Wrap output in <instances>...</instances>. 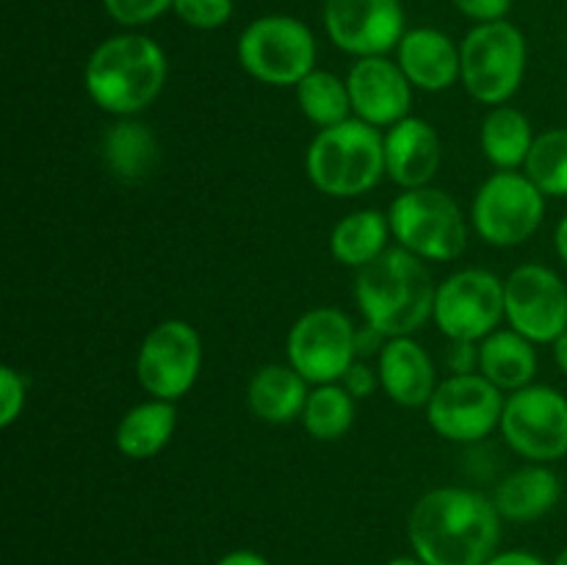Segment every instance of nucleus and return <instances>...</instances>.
I'll return each mask as SVG.
<instances>
[{"mask_svg":"<svg viewBox=\"0 0 567 565\" xmlns=\"http://www.w3.org/2000/svg\"><path fill=\"white\" fill-rule=\"evenodd\" d=\"M175 6V0H103L105 14L125 28L147 25Z\"/></svg>","mask_w":567,"mask_h":565,"instance_id":"obj_31","label":"nucleus"},{"mask_svg":"<svg viewBox=\"0 0 567 565\" xmlns=\"http://www.w3.org/2000/svg\"><path fill=\"white\" fill-rule=\"evenodd\" d=\"M203 369V338L186 319H164L144 336L136 355L138 386L153 399L177 402Z\"/></svg>","mask_w":567,"mask_h":565,"instance_id":"obj_12","label":"nucleus"},{"mask_svg":"<svg viewBox=\"0 0 567 565\" xmlns=\"http://www.w3.org/2000/svg\"><path fill=\"white\" fill-rule=\"evenodd\" d=\"M526 39L513 22H480L460 44V83L485 105H507L526 75Z\"/></svg>","mask_w":567,"mask_h":565,"instance_id":"obj_5","label":"nucleus"},{"mask_svg":"<svg viewBox=\"0 0 567 565\" xmlns=\"http://www.w3.org/2000/svg\"><path fill=\"white\" fill-rule=\"evenodd\" d=\"M546 216V194L526 172L498 170L474 194L471 222L482 242L493 247H518L529 242Z\"/></svg>","mask_w":567,"mask_h":565,"instance_id":"obj_8","label":"nucleus"},{"mask_svg":"<svg viewBox=\"0 0 567 565\" xmlns=\"http://www.w3.org/2000/svg\"><path fill=\"white\" fill-rule=\"evenodd\" d=\"M377 374L388 399L402 408H426L437 388L435 363L413 336L388 338L377 358Z\"/></svg>","mask_w":567,"mask_h":565,"instance_id":"obj_18","label":"nucleus"},{"mask_svg":"<svg viewBox=\"0 0 567 565\" xmlns=\"http://www.w3.org/2000/svg\"><path fill=\"white\" fill-rule=\"evenodd\" d=\"M358 399L341 386V382H324V386H316L310 391L308 404L302 410V427L310 432V438L321 443L338 441V438L347 435L354 424V408Z\"/></svg>","mask_w":567,"mask_h":565,"instance_id":"obj_27","label":"nucleus"},{"mask_svg":"<svg viewBox=\"0 0 567 565\" xmlns=\"http://www.w3.org/2000/svg\"><path fill=\"white\" fill-rule=\"evenodd\" d=\"M297 103L305 120L319 127L341 125L352 120V97H349L347 81L327 70H313L297 83Z\"/></svg>","mask_w":567,"mask_h":565,"instance_id":"obj_28","label":"nucleus"},{"mask_svg":"<svg viewBox=\"0 0 567 565\" xmlns=\"http://www.w3.org/2000/svg\"><path fill=\"white\" fill-rule=\"evenodd\" d=\"M216 565H271L264 554L249 552V548H236V552H227L225 557L216 559Z\"/></svg>","mask_w":567,"mask_h":565,"instance_id":"obj_37","label":"nucleus"},{"mask_svg":"<svg viewBox=\"0 0 567 565\" xmlns=\"http://www.w3.org/2000/svg\"><path fill=\"white\" fill-rule=\"evenodd\" d=\"M504 319L532 343H554L567 330V286L543 264H524L504 280Z\"/></svg>","mask_w":567,"mask_h":565,"instance_id":"obj_14","label":"nucleus"},{"mask_svg":"<svg viewBox=\"0 0 567 565\" xmlns=\"http://www.w3.org/2000/svg\"><path fill=\"white\" fill-rule=\"evenodd\" d=\"M305 172L330 197L347 199L371 192L385 177V136L358 116L321 127L305 155Z\"/></svg>","mask_w":567,"mask_h":565,"instance_id":"obj_4","label":"nucleus"},{"mask_svg":"<svg viewBox=\"0 0 567 565\" xmlns=\"http://www.w3.org/2000/svg\"><path fill=\"white\" fill-rule=\"evenodd\" d=\"M25 377L14 366H0V427H11L25 410Z\"/></svg>","mask_w":567,"mask_h":565,"instance_id":"obj_32","label":"nucleus"},{"mask_svg":"<svg viewBox=\"0 0 567 565\" xmlns=\"http://www.w3.org/2000/svg\"><path fill=\"white\" fill-rule=\"evenodd\" d=\"M432 321L449 341H485L504 321V280L487 269H460L435 291Z\"/></svg>","mask_w":567,"mask_h":565,"instance_id":"obj_10","label":"nucleus"},{"mask_svg":"<svg viewBox=\"0 0 567 565\" xmlns=\"http://www.w3.org/2000/svg\"><path fill=\"white\" fill-rule=\"evenodd\" d=\"M554 249H557L559 260L567 266V214L557 222V230H554Z\"/></svg>","mask_w":567,"mask_h":565,"instance_id":"obj_38","label":"nucleus"},{"mask_svg":"<svg viewBox=\"0 0 567 565\" xmlns=\"http://www.w3.org/2000/svg\"><path fill=\"white\" fill-rule=\"evenodd\" d=\"M100 155H103L105 170L116 181L138 183L158 166V138L150 131L147 122L136 120V116H122L116 125L103 133Z\"/></svg>","mask_w":567,"mask_h":565,"instance_id":"obj_22","label":"nucleus"},{"mask_svg":"<svg viewBox=\"0 0 567 565\" xmlns=\"http://www.w3.org/2000/svg\"><path fill=\"white\" fill-rule=\"evenodd\" d=\"M177 430V408L166 399H150L136 404L120 419L114 443L127 460H150L164 452Z\"/></svg>","mask_w":567,"mask_h":565,"instance_id":"obj_24","label":"nucleus"},{"mask_svg":"<svg viewBox=\"0 0 567 565\" xmlns=\"http://www.w3.org/2000/svg\"><path fill=\"white\" fill-rule=\"evenodd\" d=\"M563 499V482L548 463H529L498 482L493 493L498 515L515 524H529L551 513Z\"/></svg>","mask_w":567,"mask_h":565,"instance_id":"obj_20","label":"nucleus"},{"mask_svg":"<svg viewBox=\"0 0 567 565\" xmlns=\"http://www.w3.org/2000/svg\"><path fill=\"white\" fill-rule=\"evenodd\" d=\"M487 565H548V563L543 557H537V554L524 552V548H515V552L496 554Z\"/></svg>","mask_w":567,"mask_h":565,"instance_id":"obj_36","label":"nucleus"},{"mask_svg":"<svg viewBox=\"0 0 567 565\" xmlns=\"http://www.w3.org/2000/svg\"><path fill=\"white\" fill-rule=\"evenodd\" d=\"M502 388L493 386L487 377L449 374L437 382L435 393L426 402V421L441 438L452 443H476L498 430L504 413Z\"/></svg>","mask_w":567,"mask_h":565,"instance_id":"obj_13","label":"nucleus"},{"mask_svg":"<svg viewBox=\"0 0 567 565\" xmlns=\"http://www.w3.org/2000/svg\"><path fill=\"white\" fill-rule=\"evenodd\" d=\"M551 565H567V546L563 548V552H559L557 554V559H554V563Z\"/></svg>","mask_w":567,"mask_h":565,"instance_id":"obj_41","label":"nucleus"},{"mask_svg":"<svg viewBox=\"0 0 567 565\" xmlns=\"http://www.w3.org/2000/svg\"><path fill=\"white\" fill-rule=\"evenodd\" d=\"M554 360H557L559 371L567 377V330L554 341Z\"/></svg>","mask_w":567,"mask_h":565,"instance_id":"obj_39","label":"nucleus"},{"mask_svg":"<svg viewBox=\"0 0 567 565\" xmlns=\"http://www.w3.org/2000/svg\"><path fill=\"white\" fill-rule=\"evenodd\" d=\"M238 64L266 86H297L316 70V37L302 20L266 14L249 22L238 37Z\"/></svg>","mask_w":567,"mask_h":565,"instance_id":"obj_7","label":"nucleus"},{"mask_svg":"<svg viewBox=\"0 0 567 565\" xmlns=\"http://www.w3.org/2000/svg\"><path fill=\"white\" fill-rule=\"evenodd\" d=\"M504 443L529 463H554L567 454V397L551 386L513 391L502 413Z\"/></svg>","mask_w":567,"mask_h":565,"instance_id":"obj_9","label":"nucleus"},{"mask_svg":"<svg viewBox=\"0 0 567 565\" xmlns=\"http://www.w3.org/2000/svg\"><path fill=\"white\" fill-rule=\"evenodd\" d=\"M391 219L377 208H360L343 216L330 233L332 258L349 269H363L371 260L388 253V238H391Z\"/></svg>","mask_w":567,"mask_h":565,"instance_id":"obj_25","label":"nucleus"},{"mask_svg":"<svg viewBox=\"0 0 567 565\" xmlns=\"http://www.w3.org/2000/svg\"><path fill=\"white\" fill-rule=\"evenodd\" d=\"M166 53L144 33H120L92 50L83 83L97 109L114 116H136L164 92Z\"/></svg>","mask_w":567,"mask_h":565,"instance_id":"obj_3","label":"nucleus"},{"mask_svg":"<svg viewBox=\"0 0 567 565\" xmlns=\"http://www.w3.org/2000/svg\"><path fill=\"white\" fill-rule=\"evenodd\" d=\"M288 363L310 382H341L358 360V327L343 310L313 308L293 321L286 341Z\"/></svg>","mask_w":567,"mask_h":565,"instance_id":"obj_11","label":"nucleus"},{"mask_svg":"<svg viewBox=\"0 0 567 565\" xmlns=\"http://www.w3.org/2000/svg\"><path fill=\"white\" fill-rule=\"evenodd\" d=\"M535 138L537 133L532 127L529 116L520 109H513V105H496L482 120V155L496 170H520L526 164V158H529V150L535 144Z\"/></svg>","mask_w":567,"mask_h":565,"instance_id":"obj_26","label":"nucleus"},{"mask_svg":"<svg viewBox=\"0 0 567 565\" xmlns=\"http://www.w3.org/2000/svg\"><path fill=\"white\" fill-rule=\"evenodd\" d=\"M457 6L460 14H465L468 20L480 22H498L509 14L513 9V0H452Z\"/></svg>","mask_w":567,"mask_h":565,"instance_id":"obj_33","label":"nucleus"},{"mask_svg":"<svg viewBox=\"0 0 567 565\" xmlns=\"http://www.w3.org/2000/svg\"><path fill=\"white\" fill-rule=\"evenodd\" d=\"M408 537L426 565H487L498 554L502 515L485 493L435 487L410 510Z\"/></svg>","mask_w":567,"mask_h":565,"instance_id":"obj_1","label":"nucleus"},{"mask_svg":"<svg viewBox=\"0 0 567 565\" xmlns=\"http://www.w3.org/2000/svg\"><path fill=\"white\" fill-rule=\"evenodd\" d=\"M435 291L424 260L402 247L382 253L354 277V299L363 321L382 338L419 332L432 319Z\"/></svg>","mask_w":567,"mask_h":565,"instance_id":"obj_2","label":"nucleus"},{"mask_svg":"<svg viewBox=\"0 0 567 565\" xmlns=\"http://www.w3.org/2000/svg\"><path fill=\"white\" fill-rule=\"evenodd\" d=\"M385 565H426V563L413 554V557H393L391 563H385Z\"/></svg>","mask_w":567,"mask_h":565,"instance_id":"obj_40","label":"nucleus"},{"mask_svg":"<svg viewBox=\"0 0 567 565\" xmlns=\"http://www.w3.org/2000/svg\"><path fill=\"white\" fill-rule=\"evenodd\" d=\"M172 11L177 20L197 31H216L233 17V0H175Z\"/></svg>","mask_w":567,"mask_h":565,"instance_id":"obj_30","label":"nucleus"},{"mask_svg":"<svg viewBox=\"0 0 567 565\" xmlns=\"http://www.w3.org/2000/svg\"><path fill=\"white\" fill-rule=\"evenodd\" d=\"M443 161V144L435 127L419 116L396 122L385 133V175L402 192L430 186Z\"/></svg>","mask_w":567,"mask_h":565,"instance_id":"obj_17","label":"nucleus"},{"mask_svg":"<svg viewBox=\"0 0 567 565\" xmlns=\"http://www.w3.org/2000/svg\"><path fill=\"white\" fill-rule=\"evenodd\" d=\"M352 114L374 127H393L408 120L413 105V83L399 61L388 55H365L352 64L347 75Z\"/></svg>","mask_w":567,"mask_h":565,"instance_id":"obj_16","label":"nucleus"},{"mask_svg":"<svg viewBox=\"0 0 567 565\" xmlns=\"http://www.w3.org/2000/svg\"><path fill=\"white\" fill-rule=\"evenodd\" d=\"M524 172L546 197H567V127L537 133Z\"/></svg>","mask_w":567,"mask_h":565,"instance_id":"obj_29","label":"nucleus"},{"mask_svg":"<svg viewBox=\"0 0 567 565\" xmlns=\"http://www.w3.org/2000/svg\"><path fill=\"white\" fill-rule=\"evenodd\" d=\"M341 386L347 388L354 399H365L377 391V386H380V374H377V369H371L369 363H363V360H354L347 369V374L341 377Z\"/></svg>","mask_w":567,"mask_h":565,"instance_id":"obj_34","label":"nucleus"},{"mask_svg":"<svg viewBox=\"0 0 567 565\" xmlns=\"http://www.w3.org/2000/svg\"><path fill=\"white\" fill-rule=\"evenodd\" d=\"M446 366L452 374H476L480 371V343L452 341L446 352Z\"/></svg>","mask_w":567,"mask_h":565,"instance_id":"obj_35","label":"nucleus"},{"mask_svg":"<svg viewBox=\"0 0 567 565\" xmlns=\"http://www.w3.org/2000/svg\"><path fill=\"white\" fill-rule=\"evenodd\" d=\"M310 382L291 363H269L249 380L247 404L266 424H291L302 419Z\"/></svg>","mask_w":567,"mask_h":565,"instance_id":"obj_21","label":"nucleus"},{"mask_svg":"<svg viewBox=\"0 0 567 565\" xmlns=\"http://www.w3.org/2000/svg\"><path fill=\"white\" fill-rule=\"evenodd\" d=\"M396 61L421 92H446L460 81V48L437 28H410L399 42Z\"/></svg>","mask_w":567,"mask_h":565,"instance_id":"obj_19","label":"nucleus"},{"mask_svg":"<svg viewBox=\"0 0 567 565\" xmlns=\"http://www.w3.org/2000/svg\"><path fill=\"white\" fill-rule=\"evenodd\" d=\"M324 31L349 55H388L399 48L404 28L402 0H324Z\"/></svg>","mask_w":567,"mask_h":565,"instance_id":"obj_15","label":"nucleus"},{"mask_svg":"<svg viewBox=\"0 0 567 565\" xmlns=\"http://www.w3.org/2000/svg\"><path fill=\"white\" fill-rule=\"evenodd\" d=\"M388 219L399 247L421 260H454L468 244L463 210L441 188H408L391 203Z\"/></svg>","mask_w":567,"mask_h":565,"instance_id":"obj_6","label":"nucleus"},{"mask_svg":"<svg viewBox=\"0 0 567 565\" xmlns=\"http://www.w3.org/2000/svg\"><path fill=\"white\" fill-rule=\"evenodd\" d=\"M480 374L504 393L532 386L537 374L535 343L513 327L491 332L485 341H480Z\"/></svg>","mask_w":567,"mask_h":565,"instance_id":"obj_23","label":"nucleus"}]
</instances>
